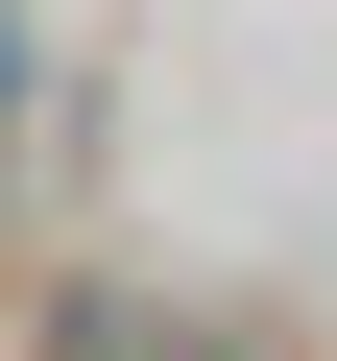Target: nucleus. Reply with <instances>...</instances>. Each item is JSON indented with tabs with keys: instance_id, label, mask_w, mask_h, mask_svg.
Here are the masks:
<instances>
[{
	"instance_id": "1",
	"label": "nucleus",
	"mask_w": 337,
	"mask_h": 361,
	"mask_svg": "<svg viewBox=\"0 0 337 361\" xmlns=\"http://www.w3.org/2000/svg\"><path fill=\"white\" fill-rule=\"evenodd\" d=\"M49 361H168V313L145 289H49Z\"/></svg>"
},
{
	"instance_id": "2",
	"label": "nucleus",
	"mask_w": 337,
	"mask_h": 361,
	"mask_svg": "<svg viewBox=\"0 0 337 361\" xmlns=\"http://www.w3.org/2000/svg\"><path fill=\"white\" fill-rule=\"evenodd\" d=\"M168 361H289V337H217V313H168Z\"/></svg>"
},
{
	"instance_id": "3",
	"label": "nucleus",
	"mask_w": 337,
	"mask_h": 361,
	"mask_svg": "<svg viewBox=\"0 0 337 361\" xmlns=\"http://www.w3.org/2000/svg\"><path fill=\"white\" fill-rule=\"evenodd\" d=\"M0 97H25V25H0Z\"/></svg>"
}]
</instances>
